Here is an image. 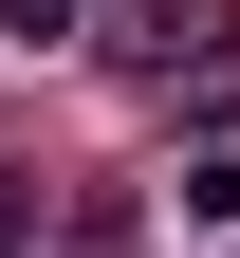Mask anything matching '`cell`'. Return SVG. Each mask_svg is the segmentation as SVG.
<instances>
[{
  "label": "cell",
  "instance_id": "obj_1",
  "mask_svg": "<svg viewBox=\"0 0 240 258\" xmlns=\"http://www.w3.org/2000/svg\"><path fill=\"white\" fill-rule=\"evenodd\" d=\"M74 19H92V0H0V37H19V55H56Z\"/></svg>",
  "mask_w": 240,
  "mask_h": 258
},
{
  "label": "cell",
  "instance_id": "obj_2",
  "mask_svg": "<svg viewBox=\"0 0 240 258\" xmlns=\"http://www.w3.org/2000/svg\"><path fill=\"white\" fill-rule=\"evenodd\" d=\"M0 258H37V184H19V166H0Z\"/></svg>",
  "mask_w": 240,
  "mask_h": 258
}]
</instances>
